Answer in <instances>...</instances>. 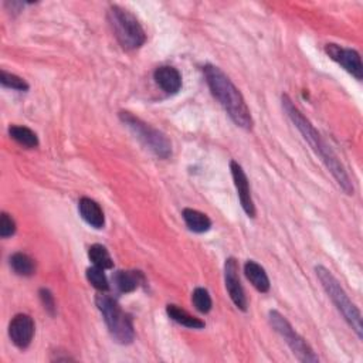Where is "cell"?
Instances as JSON below:
<instances>
[{
	"label": "cell",
	"mask_w": 363,
	"mask_h": 363,
	"mask_svg": "<svg viewBox=\"0 0 363 363\" xmlns=\"http://www.w3.org/2000/svg\"><path fill=\"white\" fill-rule=\"evenodd\" d=\"M270 325L274 331L285 341V344L293 350L296 357L304 363H316L319 357L315 355L308 342L293 328V325L278 311H270L268 314Z\"/></svg>",
	"instance_id": "7"
},
{
	"label": "cell",
	"mask_w": 363,
	"mask_h": 363,
	"mask_svg": "<svg viewBox=\"0 0 363 363\" xmlns=\"http://www.w3.org/2000/svg\"><path fill=\"white\" fill-rule=\"evenodd\" d=\"M166 312H168L170 319H173L179 325L186 326V328H191V330H202V328H204V325H206L202 319L191 315L188 311L182 309L180 307H177L175 304H169L166 307Z\"/></svg>",
	"instance_id": "17"
},
{
	"label": "cell",
	"mask_w": 363,
	"mask_h": 363,
	"mask_svg": "<svg viewBox=\"0 0 363 363\" xmlns=\"http://www.w3.org/2000/svg\"><path fill=\"white\" fill-rule=\"evenodd\" d=\"M182 217H184V220L188 226V229L193 233H206L210 230L211 227V220L209 217L195 209H184L182 211Z\"/></svg>",
	"instance_id": "16"
},
{
	"label": "cell",
	"mask_w": 363,
	"mask_h": 363,
	"mask_svg": "<svg viewBox=\"0 0 363 363\" xmlns=\"http://www.w3.org/2000/svg\"><path fill=\"white\" fill-rule=\"evenodd\" d=\"M9 135L13 140H16L19 145H22V147H24L27 150H34V148L39 147L38 135H35V132H33L27 127L12 125L9 128Z\"/></svg>",
	"instance_id": "18"
},
{
	"label": "cell",
	"mask_w": 363,
	"mask_h": 363,
	"mask_svg": "<svg viewBox=\"0 0 363 363\" xmlns=\"http://www.w3.org/2000/svg\"><path fill=\"white\" fill-rule=\"evenodd\" d=\"M108 22H110L114 35L124 50L140 49L147 42V34L138 19L127 9L113 5L108 9Z\"/></svg>",
	"instance_id": "5"
},
{
	"label": "cell",
	"mask_w": 363,
	"mask_h": 363,
	"mask_svg": "<svg viewBox=\"0 0 363 363\" xmlns=\"http://www.w3.org/2000/svg\"><path fill=\"white\" fill-rule=\"evenodd\" d=\"M113 281L120 293L128 294V293H134L135 289L140 285V282H143V274L140 271L121 270L114 274Z\"/></svg>",
	"instance_id": "15"
},
{
	"label": "cell",
	"mask_w": 363,
	"mask_h": 363,
	"mask_svg": "<svg viewBox=\"0 0 363 363\" xmlns=\"http://www.w3.org/2000/svg\"><path fill=\"white\" fill-rule=\"evenodd\" d=\"M325 51L334 61L342 65L356 80L360 81L363 79V64L356 50L344 49L338 45H326Z\"/></svg>",
	"instance_id": "8"
},
{
	"label": "cell",
	"mask_w": 363,
	"mask_h": 363,
	"mask_svg": "<svg viewBox=\"0 0 363 363\" xmlns=\"http://www.w3.org/2000/svg\"><path fill=\"white\" fill-rule=\"evenodd\" d=\"M12 270L20 277H31L35 273L34 260L24 252H15L10 257Z\"/></svg>",
	"instance_id": "19"
},
{
	"label": "cell",
	"mask_w": 363,
	"mask_h": 363,
	"mask_svg": "<svg viewBox=\"0 0 363 363\" xmlns=\"http://www.w3.org/2000/svg\"><path fill=\"white\" fill-rule=\"evenodd\" d=\"M87 280L95 289H98L99 293L110 291V282H108V278L104 274L102 268H98L95 266L90 267L87 270Z\"/></svg>",
	"instance_id": "21"
},
{
	"label": "cell",
	"mask_w": 363,
	"mask_h": 363,
	"mask_svg": "<svg viewBox=\"0 0 363 363\" xmlns=\"http://www.w3.org/2000/svg\"><path fill=\"white\" fill-rule=\"evenodd\" d=\"M79 211H80V216L83 217V220L88 226H91L97 230L104 227V225H105L104 211L95 200H92L90 197H81L79 202Z\"/></svg>",
	"instance_id": "13"
},
{
	"label": "cell",
	"mask_w": 363,
	"mask_h": 363,
	"mask_svg": "<svg viewBox=\"0 0 363 363\" xmlns=\"http://www.w3.org/2000/svg\"><path fill=\"white\" fill-rule=\"evenodd\" d=\"M39 296H40V301H42L45 309H46L51 316H54L56 312H57V307H56L54 296L51 294L50 289H47V288H42L40 291H39Z\"/></svg>",
	"instance_id": "25"
},
{
	"label": "cell",
	"mask_w": 363,
	"mask_h": 363,
	"mask_svg": "<svg viewBox=\"0 0 363 363\" xmlns=\"http://www.w3.org/2000/svg\"><path fill=\"white\" fill-rule=\"evenodd\" d=\"M0 83H2L3 87L6 88H12L16 91H27L30 88V86L26 83V80H23L22 77L12 74V72H8L5 70L0 71Z\"/></svg>",
	"instance_id": "23"
},
{
	"label": "cell",
	"mask_w": 363,
	"mask_h": 363,
	"mask_svg": "<svg viewBox=\"0 0 363 363\" xmlns=\"http://www.w3.org/2000/svg\"><path fill=\"white\" fill-rule=\"evenodd\" d=\"M154 79L166 94H177L182 88V76L175 67L162 65L156 68Z\"/></svg>",
	"instance_id": "12"
},
{
	"label": "cell",
	"mask_w": 363,
	"mask_h": 363,
	"mask_svg": "<svg viewBox=\"0 0 363 363\" xmlns=\"http://www.w3.org/2000/svg\"><path fill=\"white\" fill-rule=\"evenodd\" d=\"M88 259L92 261V264L102 270H111L114 267V261L111 259L110 251L106 250L102 244H94L88 250Z\"/></svg>",
	"instance_id": "20"
},
{
	"label": "cell",
	"mask_w": 363,
	"mask_h": 363,
	"mask_svg": "<svg viewBox=\"0 0 363 363\" xmlns=\"http://www.w3.org/2000/svg\"><path fill=\"white\" fill-rule=\"evenodd\" d=\"M316 277L325 289V293L332 300L334 305L338 308V311L342 314L345 321L349 323L353 332L357 335L359 339L363 338V326H362V315L360 311L356 308V305L349 300L345 289L341 287L339 281L335 278V275L323 266L315 267Z\"/></svg>",
	"instance_id": "3"
},
{
	"label": "cell",
	"mask_w": 363,
	"mask_h": 363,
	"mask_svg": "<svg viewBox=\"0 0 363 363\" xmlns=\"http://www.w3.org/2000/svg\"><path fill=\"white\" fill-rule=\"evenodd\" d=\"M230 170H232L233 182H234V186L237 189V195H239L241 207L248 217L254 219L257 211H256V206H254V202H252V197H251V191H250V184H248L247 175L243 170L241 165H239L236 161L230 162Z\"/></svg>",
	"instance_id": "11"
},
{
	"label": "cell",
	"mask_w": 363,
	"mask_h": 363,
	"mask_svg": "<svg viewBox=\"0 0 363 363\" xmlns=\"http://www.w3.org/2000/svg\"><path fill=\"white\" fill-rule=\"evenodd\" d=\"M34 321L27 314H17L9 325V337L15 346L19 349H27L34 337Z\"/></svg>",
	"instance_id": "10"
},
{
	"label": "cell",
	"mask_w": 363,
	"mask_h": 363,
	"mask_svg": "<svg viewBox=\"0 0 363 363\" xmlns=\"http://www.w3.org/2000/svg\"><path fill=\"white\" fill-rule=\"evenodd\" d=\"M244 274L247 280L252 284V287L257 289L259 293H268L270 291V278L266 270L256 261L248 260L244 264Z\"/></svg>",
	"instance_id": "14"
},
{
	"label": "cell",
	"mask_w": 363,
	"mask_h": 363,
	"mask_svg": "<svg viewBox=\"0 0 363 363\" xmlns=\"http://www.w3.org/2000/svg\"><path fill=\"white\" fill-rule=\"evenodd\" d=\"M95 304L104 316L113 339L121 345L132 344L135 338L132 318L129 314L124 312L120 302L111 296L101 293L95 297Z\"/></svg>",
	"instance_id": "4"
},
{
	"label": "cell",
	"mask_w": 363,
	"mask_h": 363,
	"mask_svg": "<svg viewBox=\"0 0 363 363\" xmlns=\"http://www.w3.org/2000/svg\"><path fill=\"white\" fill-rule=\"evenodd\" d=\"M282 106L293 121V124L297 127V129L302 134L304 139L309 143V147L314 150V152L321 158V161L325 163L326 169L331 172L337 184L341 186V189L346 195H353V185L350 182L349 175L346 173L344 165L341 163L337 154L331 150L328 143L323 140L321 134L314 128V125L304 117V114L296 106L293 99L288 95H282Z\"/></svg>",
	"instance_id": "1"
},
{
	"label": "cell",
	"mask_w": 363,
	"mask_h": 363,
	"mask_svg": "<svg viewBox=\"0 0 363 363\" xmlns=\"http://www.w3.org/2000/svg\"><path fill=\"white\" fill-rule=\"evenodd\" d=\"M15 233H16V223L13 220V217L6 211H3L2 217H0V237L9 239Z\"/></svg>",
	"instance_id": "24"
},
{
	"label": "cell",
	"mask_w": 363,
	"mask_h": 363,
	"mask_svg": "<svg viewBox=\"0 0 363 363\" xmlns=\"http://www.w3.org/2000/svg\"><path fill=\"white\" fill-rule=\"evenodd\" d=\"M192 302H193L195 308L202 314H209L211 311V307H213V301H211L209 291L204 288H200V287L196 288L193 291Z\"/></svg>",
	"instance_id": "22"
},
{
	"label": "cell",
	"mask_w": 363,
	"mask_h": 363,
	"mask_svg": "<svg viewBox=\"0 0 363 363\" xmlns=\"http://www.w3.org/2000/svg\"><path fill=\"white\" fill-rule=\"evenodd\" d=\"M120 120L143 143V147L148 148L152 154L162 159H168L172 155V143L163 132L143 122L140 118L128 111H121Z\"/></svg>",
	"instance_id": "6"
},
{
	"label": "cell",
	"mask_w": 363,
	"mask_h": 363,
	"mask_svg": "<svg viewBox=\"0 0 363 363\" xmlns=\"http://www.w3.org/2000/svg\"><path fill=\"white\" fill-rule=\"evenodd\" d=\"M203 74L213 97L222 104V106L232 118V121L240 128L250 131L252 128V118L244 97L239 88L225 72L216 65L207 64L203 67Z\"/></svg>",
	"instance_id": "2"
},
{
	"label": "cell",
	"mask_w": 363,
	"mask_h": 363,
	"mask_svg": "<svg viewBox=\"0 0 363 363\" xmlns=\"http://www.w3.org/2000/svg\"><path fill=\"white\" fill-rule=\"evenodd\" d=\"M225 281L232 301L240 311L245 312L248 307L247 297L239 277V263L234 257H229L225 263Z\"/></svg>",
	"instance_id": "9"
}]
</instances>
